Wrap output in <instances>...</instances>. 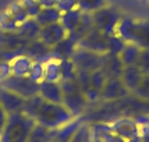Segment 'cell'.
Returning <instances> with one entry per match:
<instances>
[{"label": "cell", "mask_w": 149, "mask_h": 142, "mask_svg": "<svg viewBox=\"0 0 149 142\" xmlns=\"http://www.w3.org/2000/svg\"><path fill=\"white\" fill-rule=\"evenodd\" d=\"M22 111L32 117L36 124L49 129H61L75 118L65 104L47 102L40 95L28 97L24 103Z\"/></svg>", "instance_id": "6da1fadb"}, {"label": "cell", "mask_w": 149, "mask_h": 142, "mask_svg": "<svg viewBox=\"0 0 149 142\" xmlns=\"http://www.w3.org/2000/svg\"><path fill=\"white\" fill-rule=\"evenodd\" d=\"M125 43L149 49V18H142L131 14H123L114 31Z\"/></svg>", "instance_id": "7a4b0ae2"}, {"label": "cell", "mask_w": 149, "mask_h": 142, "mask_svg": "<svg viewBox=\"0 0 149 142\" xmlns=\"http://www.w3.org/2000/svg\"><path fill=\"white\" fill-rule=\"evenodd\" d=\"M35 125V120L25 111L8 113L6 125L0 134V142H28Z\"/></svg>", "instance_id": "3957f363"}, {"label": "cell", "mask_w": 149, "mask_h": 142, "mask_svg": "<svg viewBox=\"0 0 149 142\" xmlns=\"http://www.w3.org/2000/svg\"><path fill=\"white\" fill-rule=\"evenodd\" d=\"M91 14L93 19V26H96L97 29H100L106 35L114 33L118 21L123 17V13L110 3Z\"/></svg>", "instance_id": "277c9868"}, {"label": "cell", "mask_w": 149, "mask_h": 142, "mask_svg": "<svg viewBox=\"0 0 149 142\" xmlns=\"http://www.w3.org/2000/svg\"><path fill=\"white\" fill-rule=\"evenodd\" d=\"M1 86L14 92V93H17L19 96H22L24 99L35 96V95H38L39 92V84L32 81L29 77H14V75H10L7 79H4L1 82Z\"/></svg>", "instance_id": "5b68a950"}, {"label": "cell", "mask_w": 149, "mask_h": 142, "mask_svg": "<svg viewBox=\"0 0 149 142\" xmlns=\"http://www.w3.org/2000/svg\"><path fill=\"white\" fill-rule=\"evenodd\" d=\"M107 36L100 29H97L96 26H93L89 32L85 35L84 38L78 42V47L89 50V52L97 53V54H107Z\"/></svg>", "instance_id": "8992f818"}, {"label": "cell", "mask_w": 149, "mask_h": 142, "mask_svg": "<svg viewBox=\"0 0 149 142\" xmlns=\"http://www.w3.org/2000/svg\"><path fill=\"white\" fill-rule=\"evenodd\" d=\"M104 58H106V54H97V53L77 47V50L72 54L71 60L74 61V64L77 65V68L92 72V71L102 68Z\"/></svg>", "instance_id": "52a82bcc"}, {"label": "cell", "mask_w": 149, "mask_h": 142, "mask_svg": "<svg viewBox=\"0 0 149 142\" xmlns=\"http://www.w3.org/2000/svg\"><path fill=\"white\" fill-rule=\"evenodd\" d=\"M67 36H68V32L65 31L64 26L61 25V22H54L50 25L42 26L38 39L42 43H45L47 47L52 49Z\"/></svg>", "instance_id": "ba28073f"}, {"label": "cell", "mask_w": 149, "mask_h": 142, "mask_svg": "<svg viewBox=\"0 0 149 142\" xmlns=\"http://www.w3.org/2000/svg\"><path fill=\"white\" fill-rule=\"evenodd\" d=\"M131 93L120 78H109L100 90V97L104 100H116Z\"/></svg>", "instance_id": "9c48e42d"}, {"label": "cell", "mask_w": 149, "mask_h": 142, "mask_svg": "<svg viewBox=\"0 0 149 142\" xmlns=\"http://www.w3.org/2000/svg\"><path fill=\"white\" fill-rule=\"evenodd\" d=\"M38 95H40L47 102L63 103V89H61L60 82H53V81H42V82H39Z\"/></svg>", "instance_id": "30bf717a"}, {"label": "cell", "mask_w": 149, "mask_h": 142, "mask_svg": "<svg viewBox=\"0 0 149 142\" xmlns=\"http://www.w3.org/2000/svg\"><path fill=\"white\" fill-rule=\"evenodd\" d=\"M26 99L19 96L17 93H14L11 90L6 88H0V103L3 104V107L7 110V113H14V111H22L24 103Z\"/></svg>", "instance_id": "8fae6325"}, {"label": "cell", "mask_w": 149, "mask_h": 142, "mask_svg": "<svg viewBox=\"0 0 149 142\" xmlns=\"http://www.w3.org/2000/svg\"><path fill=\"white\" fill-rule=\"evenodd\" d=\"M78 47V42L70 35L65 39H63L60 43L50 49V57L57 58V60H65V58H71L72 54L75 53Z\"/></svg>", "instance_id": "7c38bea8"}, {"label": "cell", "mask_w": 149, "mask_h": 142, "mask_svg": "<svg viewBox=\"0 0 149 142\" xmlns=\"http://www.w3.org/2000/svg\"><path fill=\"white\" fill-rule=\"evenodd\" d=\"M143 74L136 65H127L123 68V72L120 75V79L123 81V84L125 85V88L130 90L131 93L135 90V88L139 85L141 79H142Z\"/></svg>", "instance_id": "4fadbf2b"}, {"label": "cell", "mask_w": 149, "mask_h": 142, "mask_svg": "<svg viewBox=\"0 0 149 142\" xmlns=\"http://www.w3.org/2000/svg\"><path fill=\"white\" fill-rule=\"evenodd\" d=\"M11 65V75L14 77H28L29 71L33 65V60L26 54H19L10 61Z\"/></svg>", "instance_id": "5bb4252c"}, {"label": "cell", "mask_w": 149, "mask_h": 142, "mask_svg": "<svg viewBox=\"0 0 149 142\" xmlns=\"http://www.w3.org/2000/svg\"><path fill=\"white\" fill-rule=\"evenodd\" d=\"M39 32H40V26L35 21V18H28L22 24H19L18 29H17V35H19L21 38L28 40V42L38 39Z\"/></svg>", "instance_id": "9a60e30c"}, {"label": "cell", "mask_w": 149, "mask_h": 142, "mask_svg": "<svg viewBox=\"0 0 149 142\" xmlns=\"http://www.w3.org/2000/svg\"><path fill=\"white\" fill-rule=\"evenodd\" d=\"M60 18H61V13L56 7H46L38 13V15L35 17V21L42 28V26L54 24V22H60Z\"/></svg>", "instance_id": "2e32d148"}, {"label": "cell", "mask_w": 149, "mask_h": 142, "mask_svg": "<svg viewBox=\"0 0 149 142\" xmlns=\"http://www.w3.org/2000/svg\"><path fill=\"white\" fill-rule=\"evenodd\" d=\"M93 28V19H92V14L91 13H82V17L78 22L77 28L72 31L71 33H68L71 38H74L77 42H79L81 39L84 38L86 33Z\"/></svg>", "instance_id": "e0dca14e"}, {"label": "cell", "mask_w": 149, "mask_h": 142, "mask_svg": "<svg viewBox=\"0 0 149 142\" xmlns=\"http://www.w3.org/2000/svg\"><path fill=\"white\" fill-rule=\"evenodd\" d=\"M61 79V70H60V60L57 58H47L45 61V75L43 81H53L58 82Z\"/></svg>", "instance_id": "ac0fdd59"}, {"label": "cell", "mask_w": 149, "mask_h": 142, "mask_svg": "<svg viewBox=\"0 0 149 142\" xmlns=\"http://www.w3.org/2000/svg\"><path fill=\"white\" fill-rule=\"evenodd\" d=\"M56 131H58V129H49L43 125L36 124L31 132L28 142H52L56 136Z\"/></svg>", "instance_id": "d6986e66"}, {"label": "cell", "mask_w": 149, "mask_h": 142, "mask_svg": "<svg viewBox=\"0 0 149 142\" xmlns=\"http://www.w3.org/2000/svg\"><path fill=\"white\" fill-rule=\"evenodd\" d=\"M82 13H84V11H81L79 8H74L71 11H67V13L61 14L60 22H61V25L64 26L65 31L68 33H71L72 31L77 28L78 22H79V19L82 17Z\"/></svg>", "instance_id": "ffe728a7"}, {"label": "cell", "mask_w": 149, "mask_h": 142, "mask_svg": "<svg viewBox=\"0 0 149 142\" xmlns=\"http://www.w3.org/2000/svg\"><path fill=\"white\" fill-rule=\"evenodd\" d=\"M139 52H141V49L138 46L131 45V43H125L124 49L118 54V57H120L124 67H127V65H135L136 58L139 56Z\"/></svg>", "instance_id": "44dd1931"}, {"label": "cell", "mask_w": 149, "mask_h": 142, "mask_svg": "<svg viewBox=\"0 0 149 142\" xmlns=\"http://www.w3.org/2000/svg\"><path fill=\"white\" fill-rule=\"evenodd\" d=\"M78 8L84 13H93L109 4V0H77Z\"/></svg>", "instance_id": "7402d4cb"}, {"label": "cell", "mask_w": 149, "mask_h": 142, "mask_svg": "<svg viewBox=\"0 0 149 142\" xmlns=\"http://www.w3.org/2000/svg\"><path fill=\"white\" fill-rule=\"evenodd\" d=\"M18 26V22L13 18V15L7 10L0 13V29L1 31H4V32H17Z\"/></svg>", "instance_id": "603a6c76"}, {"label": "cell", "mask_w": 149, "mask_h": 142, "mask_svg": "<svg viewBox=\"0 0 149 142\" xmlns=\"http://www.w3.org/2000/svg\"><path fill=\"white\" fill-rule=\"evenodd\" d=\"M7 11L13 15V18L19 24H22L24 21H26V19L29 18L28 17V14H26V11L24 10V7H22V4H21V0L19 1H13L10 6L7 7Z\"/></svg>", "instance_id": "cb8c5ba5"}, {"label": "cell", "mask_w": 149, "mask_h": 142, "mask_svg": "<svg viewBox=\"0 0 149 142\" xmlns=\"http://www.w3.org/2000/svg\"><path fill=\"white\" fill-rule=\"evenodd\" d=\"M106 81H107V77L102 71V68L92 71L91 72V90H96V92H99V95H100V90L104 86Z\"/></svg>", "instance_id": "d4e9b609"}, {"label": "cell", "mask_w": 149, "mask_h": 142, "mask_svg": "<svg viewBox=\"0 0 149 142\" xmlns=\"http://www.w3.org/2000/svg\"><path fill=\"white\" fill-rule=\"evenodd\" d=\"M132 93L142 100H149V74H143L139 85L136 86Z\"/></svg>", "instance_id": "484cf974"}, {"label": "cell", "mask_w": 149, "mask_h": 142, "mask_svg": "<svg viewBox=\"0 0 149 142\" xmlns=\"http://www.w3.org/2000/svg\"><path fill=\"white\" fill-rule=\"evenodd\" d=\"M21 4L29 18H35L39 11L42 10V6L38 3V0H21Z\"/></svg>", "instance_id": "4316f807"}, {"label": "cell", "mask_w": 149, "mask_h": 142, "mask_svg": "<svg viewBox=\"0 0 149 142\" xmlns=\"http://www.w3.org/2000/svg\"><path fill=\"white\" fill-rule=\"evenodd\" d=\"M135 65L142 71V74H149V49H141Z\"/></svg>", "instance_id": "83f0119b"}, {"label": "cell", "mask_w": 149, "mask_h": 142, "mask_svg": "<svg viewBox=\"0 0 149 142\" xmlns=\"http://www.w3.org/2000/svg\"><path fill=\"white\" fill-rule=\"evenodd\" d=\"M56 8L63 14V13H67V11H71L74 8H78V3L77 0H57Z\"/></svg>", "instance_id": "f1b7e54d"}, {"label": "cell", "mask_w": 149, "mask_h": 142, "mask_svg": "<svg viewBox=\"0 0 149 142\" xmlns=\"http://www.w3.org/2000/svg\"><path fill=\"white\" fill-rule=\"evenodd\" d=\"M10 75H11L10 60H0V82H3Z\"/></svg>", "instance_id": "f546056e"}, {"label": "cell", "mask_w": 149, "mask_h": 142, "mask_svg": "<svg viewBox=\"0 0 149 142\" xmlns=\"http://www.w3.org/2000/svg\"><path fill=\"white\" fill-rule=\"evenodd\" d=\"M7 117H8L7 110L3 107V104L0 103V134H1V131H3V128H4V125H6Z\"/></svg>", "instance_id": "4dcf8cb0"}, {"label": "cell", "mask_w": 149, "mask_h": 142, "mask_svg": "<svg viewBox=\"0 0 149 142\" xmlns=\"http://www.w3.org/2000/svg\"><path fill=\"white\" fill-rule=\"evenodd\" d=\"M38 3L42 6V8H46V7H56L57 0H38Z\"/></svg>", "instance_id": "1f68e13d"}, {"label": "cell", "mask_w": 149, "mask_h": 142, "mask_svg": "<svg viewBox=\"0 0 149 142\" xmlns=\"http://www.w3.org/2000/svg\"><path fill=\"white\" fill-rule=\"evenodd\" d=\"M81 129H77L75 131V134L72 135V138L70 139V142H82V135H81Z\"/></svg>", "instance_id": "d6a6232c"}]
</instances>
